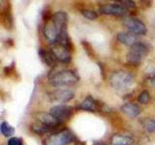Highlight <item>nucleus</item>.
<instances>
[{"instance_id":"obj_1","label":"nucleus","mask_w":155,"mask_h":145,"mask_svg":"<svg viewBox=\"0 0 155 145\" xmlns=\"http://www.w3.org/2000/svg\"><path fill=\"white\" fill-rule=\"evenodd\" d=\"M68 14L65 12H56L46 21L43 33L46 40L50 44H56L63 32H67Z\"/></svg>"},{"instance_id":"obj_2","label":"nucleus","mask_w":155,"mask_h":145,"mask_svg":"<svg viewBox=\"0 0 155 145\" xmlns=\"http://www.w3.org/2000/svg\"><path fill=\"white\" fill-rule=\"evenodd\" d=\"M48 79L50 83L54 87L72 86L79 81V76L72 70H62L51 74Z\"/></svg>"},{"instance_id":"obj_3","label":"nucleus","mask_w":155,"mask_h":145,"mask_svg":"<svg viewBox=\"0 0 155 145\" xmlns=\"http://www.w3.org/2000/svg\"><path fill=\"white\" fill-rule=\"evenodd\" d=\"M110 83L116 90H127L134 83V76L125 71H116L111 74Z\"/></svg>"},{"instance_id":"obj_4","label":"nucleus","mask_w":155,"mask_h":145,"mask_svg":"<svg viewBox=\"0 0 155 145\" xmlns=\"http://www.w3.org/2000/svg\"><path fill=\"white\" fill-rule=\"evenodd\" d=\"M78 138L69 129H63L52 134L45 139V145H69L76 142Z\"/></svg>"},{"instance_id":"obj_5","label":"nucleus","mask_w":155,"mask_h":145,"mask_svg":"<svg viewBox=\"0 0 155 145\" xmlns=\"http://www.w3.org/2000/svg\"><path fill=\"white\" fill-rule=\"evenodd\" d=\"M149 47L143 42H138L133 47H131L130 51L127 53V62L131 65H138L143 60V58L148 54Z\"/></svg>"},{"instance_id":"obj_6","label":"nucleus","mask_w":155,"mask_h":145,"mask_svg":"<svg viewBox=\"0 0 155 145\" xmlns=\"http://www.w3.org/2000/svg\"><path fill=\"white\" fill-rule=\"evenodd\" d=\"M123 24L129 30V32L133 33L137 36L145 35V33L147 31V27H145V24L142 21H140L139 18H127L124 19Z\"/></svg>"},{"instance_id":"obj_7","label":"nucleus","mask_w":155,"mask_h":145,"mask_svg":"<svg viewBox=\"0 0 155 145\" xmlns=\"http://www.w3.org/2000/svg\"><path fill=\"white\" fill-rule=\"evenodd\" d=\"M50 50L57 62L64 63V64L71 62L72 56L70 53V50H68L65 47L61 46L60 44H57V43L53 44Z\"/></svg>"},{"instance_id":"obj_8","label":"nucleus","mask_w":155,"mask_h":145,"mask_svg":"<svg viewBox=\"0 0 155 145\" xmlns=\"http://www.w3.org/2000/svg\"><path fill=\"white\" fill-rule=\"evenodd\" d=\"M37 119L42 125L52 130L62 124L61 121L51 112H39L37 113Z\"/></svg>"},{"instance_id":"obj_9","label":"nucleus","mask_w":155,"mask_h":145,"mask_svg":"<svg viewBox=\"0 0 155 145\" xmlns=\"http://www.w3.org/2000/svg\"><path fill=\"white\" fill-rule=\"evenodd\" d=\"M51 113H52L61 122L67 121L73 115V108L65 105H57L51 108Z\"/></svg>"},{"instance_id":"obj_10","label":"nucleus","mask_w":155,"mask_h":145,"mask_svg":"<svg viewBox=\"0 0 155 145\" xmlns=\"http://www.w3.org/2000/svg\"><path fill=\"white\" fill-rule=\"evenodd\" d=\"M99 12L103 14H110V16H123L126 13V8L121 4H107L99 8Z\"/></svg>"},{"instance_id":"obj_11","label":"nucleus","mask_w":155,"mask_h":145,"mask_svg":"<svg viewBox=\"0 0 155 145\" xmlns=\"http://www.w3.org/2000/svg\"><path fill=\"white\" fill-rule=\"evenodd\" d=\"M51 99L59 102V103H67L74 99L75 93L71 89H57L51 93Z\"/></svg>"},{"instance_id":"obj_12","label":"nucleus","mask_w":155,"mask_h":145,"mask_svg":"<svg viewBox=\"0 0 155 145\" xmlns=\"http://www.w3.org/2000/svg\"><path fill=\"white\" fill-rule=\"evenodd\" d=\"M117 40L124 44L126 46L129 47H133L135 44H137L138 41V36L135 35V34L128 32V33H124V32H119L117 34Z\"/></svg>"},{"instance_id":"obj_13","label":"nucleus","mask_w":155,"mask_h":145,"mask_svg":"<svg viewBox=\"0 0 155 145\" xmlns=\"http://www.w3.org/2000/svg\"><path fill=\"white\" fill-rule=\"evenodd\" d=\"M120 110L130 118H136L140 113V108L137 105L132 103H127L122 105V106L120 108Z\"/></svg>"},{"instance_id":"obj_14","label":"nucleus","mask_w":155,"mask_h":145,"mask_svg":"<svg viewBox=\"0 0 155 145\" xmlns=\"http://www.w3.org/2000/svg\"><path fill=\"white\" fill-rule=\"evenodd\" d=\"M111 145H133L134 138L123 134H114L110 138Z\"/></svg>"},{"instance_id":"obj_15","label":"nucleus","mask_w":155,"mask_h":145,"mask_svg":"<svg viewBox=\"0 0 155 145\" xmlns=\"http://www.w3.org/2000/svg\"><path fill=\"white\" fill-rule=\"evenodd\" d=\"M38 54L47 65L51 66V67H55V64H56L57 61L55 60V58L53 57V55L51 54V50L48 51L46 50H44V48H40L38 51Z\"/></svg>"},{"instance_id":"obj_16","label":"nucleus","mask_w":155,"mask_h":145,"mask_svg":"<svg viewBox=\"0 0 155 145\" xmlns=\"http://www.w3.org/2000/svg\"><path fill=\"white\" fill-rule=\"evenodd\" d=\"M80 109H82V110H85V111H91V112H93L97 109V104L94 99H92L91 97H87L85 100H84L81 102V103L78 106Z\"/></svg>"},{"instance_id":"obj_17","label":"nucleus","mask_w":155,"mask_h":145,"mask_svg":"<svg viewBox=\"0 0 155 145\" xmlns=\"http://www.w3.org/2000/svg\"><path fill=\"white\" fill-rule=\"evenodd\" d=\"M0 132L4 135V137H11L15 133V129L12 127L11 125L7 122H2L0 125Z\"/></svg>"},{"instance_id":"obj_18","label":"nucleus","mask_w":155,"mask_h":145,"mask_svg":"<svg viewBox=\"0 0 155 145\" xmlns=\"http://www.w3.org/2000/svg\"><path fill=\"white\" fill-rule=\"evenodd\" d=\"M150 100H151V96H150L149 92L147 90H143V92H140V94L139 95V98H138L139 103L142 105H147V103H149Z\"/></svg>"},{"instance_id":"obj_19","label":"nucleus","mask_w":155,"mask_h":145,"mask_svg":"<svg viewBox=\"0 0 155 145\" xmlns=\"http://www.w3.org/2000/svg\"><path fill=\"white\" fill-rule=\"evenodd\" d=\"M31 129H32L36 134H46V133L51 132V130H52V129H51V128H48V127H46V126L42 125L41 123H40V125H37V124L32 125V128H31Z\"/></svg>"},{"instance_id":"obj_20","label":"nucleus","mask_w":155,"mask_h":145,"mask_svg":"<svg viewBox=\"0 0 155 145\" xmlns=\"http://www.w3.org/2000/svg\"><path fill=\"white\" fill-rule=\"evenodd\" d=\"M81 14L85 18L89 19V21H94L97 18H98V14H97L93 10L90 9H84L81 10Z\"/></svg>"},{"instance_id":"obj_21","label":"nucleus","mask_w":155,"mask_h":145,"mask_svg":"<svg viewBox=\"0 0 155 145\" xmlns=\"http://www.w3.org/2000/svg\"><path fill=\"white\" fill-rule=\"evenodd\" d=\"M6 13L3 14V23L5 24L6 28H12L13 26V18L11 16L10 11H5Z\"/></svg>"},{"instance_id":"obj_22","label":"nucleus","mask_w":155,"mask_h":145,"mask_svg":"<svg viewBox=\"0 0 155 145\" xmlns=\"http://www.w3.org/2000/svg\"><path fill=\"white\" fill-rule=\"evenodd\" d=\"M143 127L145 128V130H148L149 133L155 132V119L145 120V122L143 123Z\"/></svg>"},{"instance_id":"obj_23","label":"nucleus","mask_w":155,"mask_h":145,"mask_svg":"<svg viewBox=\"0 0 155 145\" xmlns=\"http://www.w3.org/2000/svg\"><path fill=\"white\" fill-rule=\"evenodd\" d=\"M8 145H22V140L18 137H11L8 140Z\"/></svg>"},{"instance_id":"obj_24","label":"nucleus","mask_w":155,"mask_h":145,"mask_svg":"<svg viewBox=\"0 0 155 145\" xmlns=\"http://www.w3.org/2000/svg\"><path fill=\"white\" fill-rule=\"evenodd\" d=\"M120 3H123L122 6L124 8H135V2L134 1H120Z\"/></svg>"},{"instance_id":"obj_25","label":"nucleus","mask_w":155,"mask_h":145,"mask_svg":"<svg viewBox=\"0 0 155 145\" xmlns=\"http://www.w3.org/2000/svg\"><path fill=\"white\" fill-rule=\"evenodd\" d=\"M149 79H150V80H151V82L152 83L155 85V69L153 70V72L150 74V76H149Z\"/></svg>"}]
</instances>
